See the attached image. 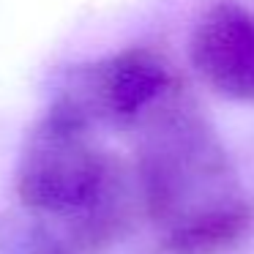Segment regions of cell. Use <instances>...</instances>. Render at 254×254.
Segmentation results:
<instances>
[{
  "label": "cell",
  "mask_w": 254,
  "mask_h": 254,
  "mask_svg": "<svg viewBox=\"0 0 254 254\" xmlns=\"http://www.w3.org/2000/svg\"><path fill=\"white\" fill-rule=\"evenodd\" d=\"M249 224V216L243 208H232L208 213L197 221L178 227L170 232V249L175 254H210L216 249H224L232 243Z\"/></svg>",
  "instance_id": "cell-5"
},
{
  "label": "cell",
  "mask_w": 254,
  "mask_h": 254,
  "mask_svg": "<svg viewBox=\"0 0 254 254\" xmlns=\"http://www.w3.org/2000/svg\"><path fill=\"white\" fill-rule=\"evenodd\" d=\"M172 85V77L167 66L150 52H123V55L107 61L104 66L96 68L93 77V96L90 101L96 104L99 115L110 118L115 123H131L148 110H153L167 96ZM71 101L74 107H88L90 101Z\"/></svg>",
  "instance_id": "cell-4"
},
{
  "label": "cell",
  "mask_w": 254,
  "mask_h": 254,
  "mask_svg": "<svg viewBox=\"0 0 254 254\" xmlns=\"http://www.w3.org/2000/svg\"><path fill=\"white\" fill-rule=\"evenodd\" d=\"M189 61L210 90L232 101H254V14L216 0L197 17Z\"/></svg>",
  "instance_id": "cell-3"
},
{
  "label": "cell",
  "mask_w": 254,
  "mask_h": 254,
  "mask_svg": "<svg viewBox=\"0 0 254 254\" xmlns=\"http://www.w3.org/2000/svg\"><path fill=\"white\" fill-rule=\"evenodd\" d=\"M224 178V159L208 126L186 110L164 112L142 148V183L150 210L172 219L183 202L219 189Z\"/></svg>",
  "instance_id": "cell-2"
},
{
  "label": "cell",
  "mask_w": 254,
  "mask_h": 254,
  "mask_svg": "<svg viewBox=\"0 0 254 254\" xmlns=\"http://www.w3.org/2000/svg\"><path fill=\"white\" fill-rule=\"evenodd\" d=\"M88 123L85 112L61 99L33 128L17 170V191L28 208L52 216H96L107 208L115 172L88 142Z\"/></svg>",
  "instance_id": "cell-1"
}]
</instances>
